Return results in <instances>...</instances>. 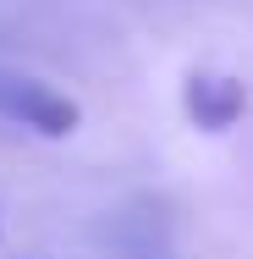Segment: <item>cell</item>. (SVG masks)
<instances>
[{
    "instance_id": "cell-1",
    "label": "cell",
    "mask_w": 253,
    "mask_h": 259,
    "mask_svg": "<svg viewBox=\"0 0 253 259\" xmlns=\"http://www.w3.org/2000/svg\"><path fill=\"white\" fill-rule=\"evenodd\" d=\"M0 110L11 121H22V127L44 133V138H72L77 121H83L77 100H66L61 89L33 83V77H0Z\"/></svg>"
},
{
    "instance_id": "cell-2",
    "label": "cell",
    "mask_w": 253,
    "mask_h": 259,
    "mask_svg": "<svg viewBox=\"0 0 253 259\" xmlns=\"http://www.w3.org/2000/svg\"><path fill=\"white\" fill-rule=\"evenodd\" d=\"M182 105H187V121L204 127V133H226L242 121L248 110V89L237 77H220V72H193L187 89H182Z\"/></svg>"
}]
</instances>
